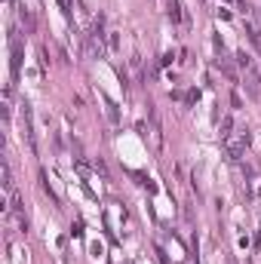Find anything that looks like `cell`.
Returning <instances> with one entry per match:
<instances>
[{
	"label": "cell",
	"instance_id": "cell-1",
	"mask_svg": "<svg viewBox=\"0 0 261 264\" xmlns=\"http://www.w3.org/2000/svg\"><path fill=\"white\" fill-rule=\"evenodd\" d=\"M237 65H240V71H243V86H246V95H249V98H261V77H258V71L252 68V55L237 52Z\"/></svg>",
	"mask_w": 261,
	"mask_h": 264
},
{
	"label": "cell",
	"instance_id": "cell-2",
	"mask_svg": "<svg viewBox=\"0 0 261 264\" xmlns=\"http://www.w3.org/2000/svg\"><path fill=\"white\" fill-rule=\"evenodd\" d=\"M246 148H249V132H246V129H237V132H231V135L225 138V151H228L231 160H240V157L246 154Z\"/></svg>",
	"mask_w": 261,
	"mask_h": 264
},
{
	"label": "cell",
	"instance_id": "cell-3",
	"mask_svg": "<svg viewBox=\"0 0 261 264\" xmlns=\"http://www.w3.org/2000/svg\"><path fill=\"white\" fill-rule=\"evenodd\" d=\"M105 22H102V15L95 18V25H92V31H89V37H86V49H89V55H105Z\"/></svg>",
	"mask_w": 261,
	"mask_h": 264
},
{
	"label": "cell",
	"instance_id": "cell-4",
	"mask_svg": "<svg viewBox=\"0 0 261 264\" xmlns=\"http://www.w3.org/2000/svg\"><path fill=\"white\" fill-rule=\"evenodd\" d=\"M243 22H246V34H249V40L255 43V49L261 52V18H258V12H255L252 6H246Z\"/></svg>",
	"mask_w": 261,
	"mask_h": 264
},
{
	"label": "cell",
	"instance_id": "cell-5",
	"mask_svg": "<svg viewBox=\"0 0 261 264\" xmlns=\"http://www.w3.org/2000/svg\"><path fill=\"white\" fill-rule=\"evenodd\" d=\"M215 65H218V68L225 71V77H228V80H237V71H234V65H231V58H225V55H222V58H218Z\"/></svg>",
	"mask_w": 261,
	"mask_h": 264
},
{
	"label": "cell",
	"instance_id": "cell-6",
	"mask_svg": "<svg viewBox=\"0 0 261 264\" xmlns=\"http://www.w3.org/2000/svg\"><path fill=\"white\" fill-rule=\"evenodd\" d=\"M18 18H22V25H25V34H34V15H31L28 9H18Z\"/></svg>",
	"mask_w": 261,
	"mask_h": 264
},
{
	"label": "cell",
	"instance_id": "cell-7",
	"mask_svg": "<svg viewBox=\"0 0 261 264\" xmlns=\"http://www.w3.org/2000/svg\"><path fill=\"white\" fill-rule=\"evenodd\" d=\"M169 18H172V22H182V6H178V0H169Z\"/></svg>",
	"mask_w": 261,
	"mask_h": 264
},
{
	"label": "cell",
	"instance_id": "cell-8",
	"mask_svg": "<svg viewBox=\"0 0 261 264\" xmlns=\"http://www.w3.org/2000/svg\"><path fill=\"white\" fill-rule=\"evenodd\" d=\"M231 129H234V120H231V117H225V123H222V138H228V135H231Z\"/></svg>",
	"mask_w": 261,
	"mask_h": 264
},
{
	"label": "cell",
	"instance_id": "cell-9",
	"mask_svg": "<svg viewBox=\"0 0 261 264\" xmlns=\"http://www.w3.org/2000/svg\"><path fill=\"white\" fill-rule=\"evenodd\" d=\"M58 6H62L65 15H71V0H58Z\"/></svg>",
	"mask_w": 261,
	"mask_h": 264
}]
</instances>
